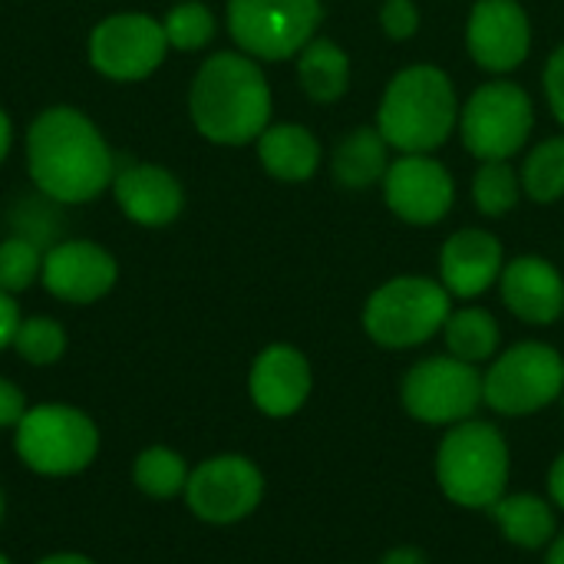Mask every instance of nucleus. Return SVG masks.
Masks as SVG:
<instances>
[{
    "mask_svg": "<svg viewBox=\"0 0 564 564\" xmlns=\"http://www.w3.org/2000/svg\"><path fill=\"white\" fill-rule=\"evenodd\" d=\"M26 165L33 185L63 205L93 202L116 178L102 132L73 106L43 109L26 132Z\"/></svg>",
    "mask_w": 564,
    "mask_h": 564,
    "instance_id": "f257e3e1",
    "label": "nucleus"
},
{
    "mask_svg": "<svg viewBox=\"0 0 564 564\" xmlns=\"http://www.w3.org/2000/svg\"><path fill=\"white\" fill-rule=\"evenodd\" d=\"M188 109L208 142L245 145L271 122V86L248 53H215L192 79Z\"/></svg>",
    "mask_w": 564,
    "mask_h": 564,
    "instance_id": "f03ea898",
    "label": "nucleus"
},
{
    "mask_svg": "<svg viewBox=\"0 0 564 564\" xmlns=\"http://www.w3.org/2000/svg\"><path fill=\"white\" fill-rule=\"evenodd\" d=\"M456 119L459 102L449 76L436 66H406L383 93L377 129L403 155H426L453 135Z\"/></svg>",
    "mask_w": 564,
    "mask_h": 564,
    "instance_id": "7ed1b4c3",
    "label": "nucleus"
},
{
    "mask_svg": "<svg viewBox=\"0 0 564 564\" xmlns=\"http://www.w3.org/2000/svg\"><path fill=\"white\" fill-rule=\"evenodd\" d=\"M436 479L446 499L466 509H492L509 486V446L492 423H459L436 456Z\"/></svg>",
    "mask_w": 564,
    "mask_h": 564,
    "instance_id": "20e7f679",
    "label": "nucleus"
},
{
    "mask_svg": "<svg viewBox=\"0 0 564 564\" xmlns=\"http://www.w3.org/2000/svg\"><path fill=\"white\" fill-rule=\"evenodd\" d=\"M13 453L36 476H50V479L76 476L93 466L99 453V430L76 406L40 403L30 406L17 423Z\"/></svg>",
    "mask_w": 564,
    "mask_h": 564,
    "instance_id": "39448f33",
    "label": "nucleus"
},
{
    "mask_svg": "<svg viewBox=\"0 0 564 564\" xmlns=\"http://www.w3.org/2000/svg\"><path fill=\"white\" fill-rule=\"evenodd\" d=\"M449 291L430 278H393L364 307L367 334L390 350L426 344L449 317Z\"/></svg>",
    "mask_w": 564,
    "mask_h": 564,
    "instance_id": "423d86ee",
    "label": "nucleus"
},
{
    "mask_svg": "<svg viewBox=\"0 0 564 564\" xmlns=\"http://www.w3.org/2000/svg\"><path fill=\"white\" fill-rule=\"evenodd\" d=\"M321 0H228V33L241 53L288 59L301 53L321 23Z\"/></svg>",
    "mask_w": 564,
    "mask_h": 564,
    "instance_id": "0eeeda50",
    "label": "nucleus"
},
{
    "mask_svg": "<svg viewBox=\"0 0 564 564\" xmlns=\"http://www.w3.org/2000/svg\"><path fill=\"white\" fill-rule=\"evenodd\" d=\"M535 126L532 99L522 86L496 79L479 86L463 106V142L482 162H506L516 155Z\"/></svg>",
    "mask_w": 564,
    "mask_h": 564,
    "instance_id": "6e6552de",
    "label": "nucleus"
},
{
    "mask_svg": "<svg viewBox=\"0 0 564 564\" xmlns=\"http://www.w3.org/2000/svg\"><path fill=\"white\" fill-rule=\"evenodd\" d=\"M564 393V357L549 344H519L486 373V403L506 416H529Z\"/></svg>",
    "mask_w": 564,
    "mask_h": 564,
    "instance_id": "1a4fd4ad",
    "label": "nucleus"
},
{
    "mask_svg": "<svg viewBox=\"0 0 564 564\" xmlns=\"http://www.w3.org/2000/svg\"><path fill=\"white\" fill-rule=\"evenodd\" d=\"M486 400V377L459 357L420 360L403 377V406L423 423H463Z\"/></svg>",
    "mask_w": 564,
    "mask_h": 564,
    "instance_id": "9d476101",
    "label": "nucleus"
},
{
    "mask_svg": "<svg viewBox=\"0 0 564 564\" xmlns=\"http://www.w3.org/2000/svg\"><path fill=\"white\" fill-rule=\"evenodd\" d=\"M169 40L149 13H112L89 33V63L116 83H135L155 73L165 59Z\"/></svg>",
    "mask_w": 564,
    "mask_h": 564,
    "instance_id": "9b49d317",
    "label": "nucleus"
},
{
    "mask_svg": "<svg viewBox=\"0 0 564 564\" xmlns=\"http://www.w3.org/2000/svg\"><path fill=\"white\" fill-rule=\"evenodd\" d=\"M264 496L261 469L245 456H212L188 473L185 502L208 525H235L248 519Z\"/></svg>",
    "mask_w": 564,
    "mask_h": 564,
    "instance_id": "f8f14e48",
    "label": "nucleus"
},
{
    "mask_svg": "<svg viewBox=\"0 0 564 564\" xmlns=\"http://www.w3.org/2000/svg\"><path fill=\"white\" fill-rule=\"evenodd\" d=\"M387 205L410 225H436L449 215L456 185L443 162L430 155H403L383 175Z\"/></svg>",
    "mask_w": 564,
    "mask_h": 564,
    "instance_id": "ddd939ff",
    "label": "nucleus"
},
{
    "mask_svg": "<svg viewBox=\"0 0 564 564\" xmlns=\"http://www.w3.org/2000/svg\"><path fill=\"white\" fill-rule=\"evenodd\" d=\"M119 278L116 258L96 241H59L43 254L40 281L66 304H93L112 291Z\"/></svg>",
    "mask_w": 564,
    "mask_h": 564,
    "instance_id": "4468645a",
    "label": "nucleus"
},
{
    "mask_svg": "<svg viewBox=\"0 0 564 564\" xmlns=\"http://www.w3.org/2000/svg\"><path fill=\"white\" fill-rule=\"evenodd\" d=\"M466 43L482 69L509 73L525 63L532 46V26L516 0H479L469 13Z\"/></svg>",
    "mask_w": 564,
    "mask_h": 564,
    "instance_id": "2eb2a0df",
    "label": "nucleus"
},
{
    "mask_svg": "<svg viewBox=\"0 0 564 564\" xmlns=\"http://www.w3.org/2000/svg\"><path fill=\"white\" fill-rule=\"evenodd\" d=\"M248 390L264 416H291L304 406L311 393V367L301 350L288 344H271L258 354L248 377Z\"/></svg>",
    "mask_w": 564,
    "mask_h": 564,
    "instance_id": "dca6fc26",
    "label": "nucleus"
},
{
    "mask_svg": "<svg viewBox=\"0 0 564 564\" xmlns=\"http://www.w3.org/2000/svg\"><path fill=\"white\" fill-rule=\"evenodd\" d=\"M112 195H116L122 215L145 228H162V225L175 221L185 205V192H182L178 178L169 169L149 165V162L122 169L112 178Z\"/></svg>",
    "mask_w": 564,
    "mask_h": 564,
    "instance_id": "f3484780",
    "label": "nucleus"
},
{
    "mask_svg": "<svg viewBox=\"0 0 564 564\" xmlns=\"http://www.w3.org/2000/svg\"><path fill=\"white\" fill-rule=\"evenodd\" d=\"M499 281L506 307L525 324H555L564 314V278L545 258H516Z\"/></svg>",
    "mask_w": 564,
    "mask_h": 564,
    "instance_id": "a211bd4d",
    "label": "nucleus"
},
{
    "mask_svg": "<svg viewBox=\"0 0 564 564\" xmlns=\"http://www.w3.org/2000/svg\"><path fill=\"white\" fill-rule=\"evenodd\" d=\"M443 288L456 297H479L502 274V245L496 235L466 228L456 231L440 254Z\"/></svg>",
    "mask_w": 564,
    "mask_h": 564,
    "instance_id": "6ab92c4d",
    "label": "nucleus"
},
{
    "mask_svg": "<svg viewBox=\"0 0 564 564\" xmlns=\"http://www.w3.org/2000/svg\"><path fill=\"white\" fill-rule=\"evenodd\" d=\"M258 159L268 175L281 182H307L321 165V142L311 129L281 122L258 135Z\"/></svg>",
    "mask_w": 564,
    "mask_h": 564,
    "instance_id": "aec40b11",
    "label": "nucleus"
},
{
    "mask_svg": "<svg viewBox=\"0 0 564 564\" xmlns=\"http://www.w3.org/2000/svg\"><path fill=\"white\" fill-rule=\"evenodd\" d=\"M390 169L387 159V139L380 129H354L337 149H334V178L344 188H370L377 185Z\"/></svg>",
    "mask_w": 564,
    "mask_h": 564,
    "instance_id": "412c9836",
    "label": "nucleus"
},
{
    "mask_svg": "<svg viewBox=\"0 0 564 564\" xmlns=\"http://www.w3.org/2000/svg\"><path fill=\"white\" fill-rule=\"evenodd\" d=\"M297 83L314 102H334L347 93L350 59L334 40H311L297 56Z\"/></svg>",
    "mask_w": 564,
    "mask_h": 564,
    "instance_id": "4be33fe9",
    "label": "nucleus"
},
{
    "mask_svg": "<svg viewBox=\"0 0 564 564\" xmlns=\"http://www.w3.org/2000/svg\"><path fill=\"white\" fill-rule=\"evenodd\" d=\"M492 519L522 549H542L555 539V512L539 496H502L492 506Z\"/></svg>",
    "mask_w": 564,
    "mask_h": 564,
    "instance_id": "5701e85b",
    "label": "nucleus"
},
{
    "mask_svg": "<svg viewBox=\"0 0 564 564\" xmlns=\"http://www.w3.org/2000/svg\"><path fill=\"white\" fill-rule=\"evenodd\" d=\"M443 330H446L449 354L466 360V364L489 360L499 347V324L489 311H479V307H466L459 314H449Z\"/></svg>",
    "mask_w": 564,
    "mask_h": 564,
    "instance_id": "b1692460",
    "label": "nucleus"
},
{
    "mask_svg": "<svg viewBox=\"0 0 564 564\" xmlns=\"http://www.w3.org/2000/svg\"><path fill=\"white\" fill-rule=\"evenodd\" d=\"M132 482L149 499H175L188 486V466L185 459L169 446H149L135 456Z\"/></svg>",
    "mask_w": 564,
    "mask_h": 564,
    "instance_id": "393cba45",
    "label": "nucleus"
},
{
    "mask_svg": "<svg viewBox=\"0 0 564 564\" xmlns=\"http://www.w3.org/2000/svg\"><path fill=\"white\" fill-rule=\"evenodd\" d=\"M522 185L535 202H558L564 195V135L545 139L522 169Z\"/></svg>",
    "mask_w": 564,
    "mask_h": 564,
    "instance_id": "a878e982",
    "label": "nucleus"
},
{
    "mask_svg": "<svg viewBox=\"0 0 564 564\" xmlns=\"http://www.w3.org/2000/svg\"><path fill=\"white\" fill-rule=\"evenodd\" d=\"M13 350L33 367H50L66 354V330L53 317H26L17 327Z\"/></svg>",
    "mask_w": 564,
    "mask_h": 564,
    "instance_id": "bb28decb",
    "label": "nucleus"
},
{
    "mask_svg": "<svg viewBox=\"0 0 564 564\" xmlns=\"http://www.w3.org/2000/svg\"><path fill=\"white\" fill-rule=\"evenodd\" d=\"M162 30H165L169 46L192 53V50L208 46V40L215 36V17L202 0H185L169 10V17L162 20Z\"/></svg>",
    "mask_w": 564,
    "mask_h": 564,
    "instance_id": "cd10ccee",
    "label": "nucleus"
},
{
    "mask_svg": "<svg viewBox=\"0 0 564 564\" xmlns=\"http://www.w3.org/2000/svg\"><path fill=\"white\" fill-rule=\"evenodd\" d=\"M473 198L482 215H506L519 202V178L509 162H482L473 182Z\"/></svg>",
    "mask_w": 564,
    "mask_h": 564,
    "instance_id": "c85d7f7f",
    "label": "nucleus"
},
{
    "mask_svg": "<svg viewBox=\"0 0 564 564\" xmlns=\"http://www.w3.org/2000/svg\"><path fill=\"white\" fill-rule=\"evenodd\" d=\"M40 271H43V254L30 238L0 241V291L20 294L40 278Z\"/></svg>",
    "mask_w": 564,
    "mask_h": 564,
    "instance_id": "c756f323",
    "label": "nucleus"
},
{
    "mask_svg": "<svg viewBox=\"0 0 564 564\" xmlns=\"http://www.w3.org/2000/svg\"><path fill=\"white\" fill-rule=\"evenodd\" d=\"M380 26L393 40H410L420 26V10L413 0H383L380 7Z\"/></svg>",
    "mask_w": 564,
    "mask_h": 564,
    "instance_id": "7c9ffc66",
    "label": "nucleus"
},
{
    "mask_svg": "<svg viewBox=\"0 0 564 564\" xmlns=\"http://www.w3.org/2000/svg\"><path fill=\"white\" fill-rule=\"evenodd\" d=\"M26 410L30 406H26L23 390L13 380L0 377V430H17V423L23 420Z\"/></svg>",
    "mask_w": 564,
    "mask_h": 564,
    "instance_id": "2f4dec72",
    "label": "nucleus"
},
{
    "mask_svg": "<svg viewBox=\"0 0 564 564\" xmlns=\"http://www.w3.org/2000/svg\"><path fill=\"white\" fill-rule=\"evenodd\" d=\"M545 93H549L555 119L564 126V43L552 53V59L545 66Z\"/></svg>",
    "mask_w": 564,
    "mask_h": 564,
    "instance_id": "473e14b6",
    "label": "nucleus"
},
{
    "mask_svg": "<svg viewBox=\"0 0 564 564\" xmlns=\"http://www.w3.org/2000/svg\"><path fill=\"white\" fill-rule=\"evenodd\" d=\"M20 307L13 301V294L0 291V350L13 347V337H17V327H20Z\"/></svg>",
    "mask_w": 564,
    "mask_h": 564,
    "instance_id": "72a5a7b5",
    "label": "nucleus"
},
{
    "mask_svg": "<svg viewBox=\"0 0 564 564\" xmlns=\"http://www.w3.org/2000/svg\"><path fill=\"white\" fill-rule=\"evenodd\" d=\"M380 564H426V555L420 549H410L406 545V549H393Z\"/></svg>",
    "mask_w": 564,
    "mask_h": 564,
    "instance_id": "f704fd0d",
    "label": "nucleus"
},
{
    "mask_svg": "<svg viewBox=\"0 0 564 564\" xmlns=\"http://www.w3.org/2000/svg\"><path fill=\"white\" fill-rule=\"evenodd\" d=\"M549 489H552V499L564 509V453L555 459L552 466V476H549Z\"/></svg>",
    "mask_w": 564,
    "mask_h": 564,
    "instance_id": "c9c22d12",
    "label": "nucleus"
},
{
    "mask_svg": "<svg viewBox=\"0 0 564 564\" xmlns=\"http://www.w3.org/2000/svg\"><path fill=\"white\" fill-rule=\"evenodd\" d=\"M10 142H13V126H10L7 112L0 109V165H3V159L10 152Z\"/></svg>",
    "mask_w": 564,
    "mask_h": 564,
    "instance_id": "e433bc0d",
    "label": "nucleus"
},
{
    "mask_svg": "<svg viewBox=\"0 0 564 564\" xmlns=\"http://www.w3.org/2000/svg\"><path fill=\"white\" fill-rule=\"evenodd\" d=\"M36 564H96L93 558H86V555H76V552H59V555H46V558H40Z\"/></svg>",
    "mask_w": 564,
    "mask_h": 564,
    "instance_id": "4c0bfd02",
    "label": "nucleus"
},
{
    "mask_svg": "<svg viewBox=\"0 0 564 564\" xmlns=\"http://www.w3.org/2000/svg\"><path fill=\"white\" fill-rule=\"evenodd\" d=\"M545 564H564V532L552 539V549H549V562Z\"/></svg>",
    "mask_w": 564,
    "mask_h": 564,
    "instance_id": "58836bf2",
    "label": "nucleus"
},
{
    "mask_svg": "<svg viewBox=\"0 0 564 564\" xmlns=\"http://www.w3.org/2000/svg\"><path fill=\"white\" fill-rule=\"evenodd\" d=\"M0 522H3V492H0Z\"/></svg>",
    "mask_w": 564,
    "mask_h": 564,
    "instance_id": "ea45409f",
    "label": "nucleus"
},
{
    "mask_svg": "<svg viewBox=\"0 0 564 564\" xmlns=\"http://www.w3.org/2000/svg\"><path fill=\"white\" fill-rule=\"evenodd\" d=\"M0 564H10V558H7V555H3V552H0Z\"/></svg>",
    "mask_w": 564,
    "mask_h": 564,
    "instance_id": "a19ab883",
    "label": "nucleus"
}]
</instances>
